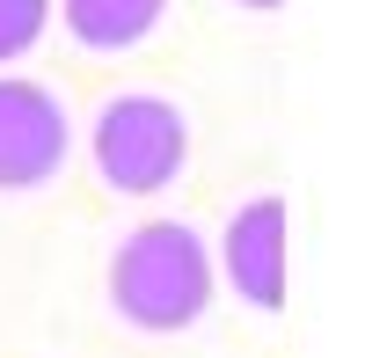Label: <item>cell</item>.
I'll return each instance as SVG.
<instances>
[{"instance_id": "cell-1", "label": "cell", "mask_w": 365, "mask_h": 358, "mask_svg": "<svg viewBox=\"0 0 365 358\" xmlns=\"http://www.w3.org/2000/svg\"><path fill=\"white\" fill-rule=\"evenodd\" d=\"M110 292H117V314L139 329H190L212 300V256L182 220H146L117 249Z\"/></svg>"}, {"instance_id": "cell-2", "label": "cell", "mask_w": 365, "mask_h": 358, "mask_svg": "<svg viewBox=\"0 0 365 358\" xmlns=\"http://www.w3.org/2000/svg\"><path fill=\"white\" fill-rule=\"evenodd\" d=\"M182 154H190V125H182V110L161 103V96H125L96 117V168L110 175L117 190H161L175 183Z\"/></svg>"}, {"instance_id": "cell-3", "label": "cell", "mask_w": 365, "mask_h": 358, "mask_svg": "<svg viewBox=\"0 0 365 358\" xmlns=\"http://www.w3.org/2000/svg\"><path fill=\"white\" fill-rule=\"evenodd\" d=\"M66 168V110L37 81H0V190H37Z\"/></svg>"}, {"instance_id": "cell-4", "label": "cell", "mask_w": 365, "mask_h": 358, "mask_svg": "<svg viewBox=\"0 0 365 358\" xmlns=\"http://www.w3.org/2000/svg\"><path fill=\"white\" fill-rule=\"evenodd\" d=\"M227 278L249 307H278L285 300V198H256L227 220Z\"/></svg>"}, {"instance_id": "cell-5", "label": "cell", "mask_w": 365, "mask_h": 358, "mask_svg": "<svg viewBox=\"0 0 365 358\" xmlns=\"http://www.w3.org/2000/svg\"><path fill=\"white\" fill-rule=\"evenodd\" d=\"M168 0H66V29L96 51H125L161 22Z\"/></svg>"}, {"instance_id": "cell-6", "label": "cell", "mask_w": 365, "mask_h": 358, "mask_svg": "<svg viewBox=\"0 0 365 358\" xmlns=\"http://www.w3.org/2000/svg\"><path fill=\"white\" fill-rule=\"evenodd\" d=\"M44 8L51 0H0V58H15L44 37Z\"/></svg>"}, {"instance_id": "cell-7", "label": "cell", "mask_w": 365, "mask_h": 358, "mask_svg": "<svg viewBox=\"0 0 365 358\" xmlns=\"http://www.w3.org/2000/svg\"><path fill=\"white\" fill-rule=\"evenodd\" d=\"M241 8H278V0H241Z\"/></svg>"}]
</instances>
